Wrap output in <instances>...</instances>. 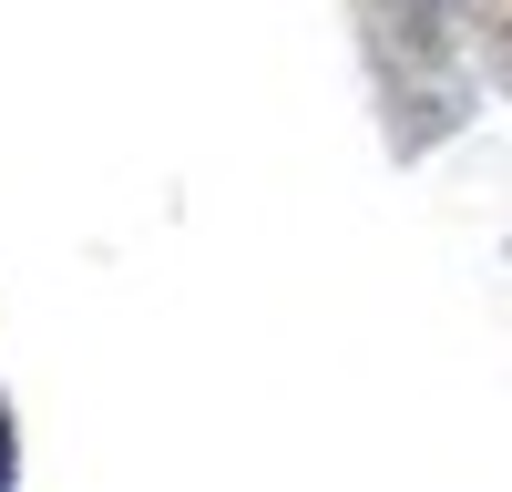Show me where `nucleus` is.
Instances as JSON below:
<instances>
[{
    "instance_id": "1",
    "label": "nucleus",
    "mask_w": 512,
    "mask_h": 492,
    "mask_svg": "<svg viewBox=\"0 0 512 492\" xmlns=\"http://www.w3.org/2000/svg\"><path fill=\"white\" fill-rule=\"evenodd\" d=\"M0 492H11V410H0Z\"/></svg>"
}]
</instances>
